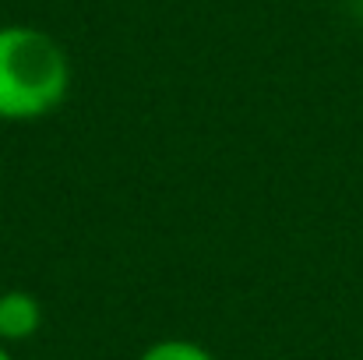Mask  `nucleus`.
I'll list each match as a JSON object with an SVG mask.
<instances>
[{"label":"nucleus","instance_id":"obj_1","mask_svg":"<svg viewBox=\"0 0 363 360\" xmlns=\"http://www.w3.org/2000/svg\"><path fill=\"white\" fill-rule=\"evenodd\" d=\"M71 92V60L64 46L32 25L0 28V120L50 117Z\"/></svg>","mask_w":363,"mask_h":360},{"label":"nucleus","instance_id":"obj_2","mask_svg":"<svg viewBox=\"0 0 363 360\" xmlns=\"http://www.w3.org/2000/svg\"><path fill=\"white\" fill-rule=\"evenodd\" d=\"M43 307L28 290L0 293V343H25L39 332Z\"/></svg>","mask_w":363,"mask_h":360},{"label":"nucleus","instance_id":"obj_3","mask_svg":"<svg viewBox=\"0 0 363 360\" xmlns=\"http://www.w3.org/2000/svg\"><path fill=\"white\" fill-rule=\"evenodd\" d=\"M138 360H216L205 347L191 343V339H162V343H152Z\"/></svg>","mask_w":363,"mask_h":360},{"label":"nucleus","instance_id":"obj_4","mask_svg":"<svg viewBox=\"0 0 363 360\" xmlns=\"http://www.w3.org/2000/svg\"><path fill=\"white\" fill-rule=\"evenodd\" d=\"M0 360H11V354H7V350H4V347H0Z\"/></svg>","mask_w":363,"mask_h":360}]
</instances>
